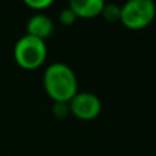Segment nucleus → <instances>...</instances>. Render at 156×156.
<instances>
[{
    "mask_svg": "<svg viewBox=\"0 0 156 156\" xmlns=\"http://www.w3.org/2000/svg\"><path fill=\"white\" fill-rule=\"evenodd\" d=\"M59 21H60V23L65 25V26H70V25H73L74 22L77 21V16L70 8L66 7L59 12Z\"/></svg>",
    "mask_w": 156,
    "mask_h": 156,
    "instance_id": "obj_9",
    "label": "nucleus"
},
{
    "mask_svg": "<svg viewBox=\"0 0 156 156\" xmlns=\"http://www.w3.org/2000/svg\"><path fill=\"white\" fill-rule=\"evenodd\" d=\"M54 115L58 119H65L66 116L70 114V107H69V103L65 101H55L54 104Z\"/></svg>",
    "mask_w": 156,
    "mask_h": 156,
    "instance_id": "obj_8",
    "label": "nucleus"
},
{
    "mask_svg": "<svg viewBox=\"0 0 156 156\" xmlns=\"http://www.w3.org/2000/svg\"><path fill=\"white\" fill-rule=\"evenodd\" d=\"M54 22L49 16H47L45 14H34L29 18L26 23V34H30L33 37H37L40 40L45 41L48 37H51L54 33Z\"/></svg>",
    "mask_w": 156,
    "mask_h": 156,
    "instance_id": "obj_5",
    "label": "nucleus"
},
{
    "mask_svg": "<svg viewBox=\"0 0 156 156\" xmlns=\"http://www.w3.org/2000/svg\"><path fill=\"white\" fill-rule=\"evenodd\" d=\"M43 85L47 94L54 101L69 103L78 92L76 73L66 63L55 62L45 69Z\"/></svg>",
    "mask_w": 156,
    "mask_h": 156,
    "instance_id": "obj_1",
    "label": "nucleus"
},
{
    "mask_svg": "<svg viewBox=\"0 0 156 156\" xmlns=\"http://www.w3.org/2000/svg\"><path fill=\"white\" fill-rule=\"evenodd\" d=\"M105 5V0H70L69 8L77 18L90 19L99 16Z\"/></svg>",
    "mask_w": 156,
    "mask_h": 156,
    "instance_id": "obj_6",
    "label": "nucleus"
},
{
    "mask_svg": "<svg viewBox=\"0 0 156 156\" xmlns=\"http://www.w3.org/2000/svg\"><path fill=\"white\" fill-rule=\"evenodd\" d=\"M70 114L80 121H92L101 112V101L96 94L90 92H77V94L69 101Z\"/></svg>",
    "mask_w": 156,
    "mask_h": 156,
    "instance_id": "obj_4",
    "label": "nucleus"
},
{
    "mask_svg": "<svg viewBox=\"0 0 156 156\" xmlns=\"http://www.w3.org/2000/svg\"><path fill=\"white\" fill-rule=\"evenodd\" d=\"M100 15L108 22H118L121 19V5L112 4V3H110V4L105 3Z\"/></svg>",
    "mask_w": 156,
    "mask_h": 156,
    "instance_id": "obj_7",
    "label": "nucleus"
},
{
    "mask_svg": "<svg viewBox=\"0 0 156 156\" xmlns=\"http://www.w3.org/2000/svg\"><path fill=\"white\" fill-rule=\"evenodd\" d=\"M29 7L34 8V10H44V8L49 7L55 0H23Z\"/></svg>",
    "mask_w": 156,
    "mask_h": 156,
    "instance_id": "obj_10",
    "label": "nucleus"
},
{
    "mask_svg": "<svg viewBox=\"0 0 156 156\" xmlns=\"http://www.w3.org/2000/svg\"><path fill=\"white\" fill-rule=\"evenodd\" d=\"M14 56L16 63L23 69H37L47 58V44L37 37L25 34L16 41L14 47Z\"/></svg>",
    "mask_w": 156,
    "mask_h": 156,
    "instance_id": "obj_3",
    "label": "nucleus"
},
{
    "mask_svg": "<svg viewBox=\"0 0 156 156\" xmlns=\"http://www.w3.org/2000/svg\"><path fill=\"white\" fill-rule=\"evenodd\" d=\"M156 16L154 0H127L121 5V22L130 30H141L149 26Z\"/></svg>",
    "mask_w": 156,
    "mask_h": 156,
    "instance_id": "obj_2",
    "label": "nucleus"
}]
</instances>
